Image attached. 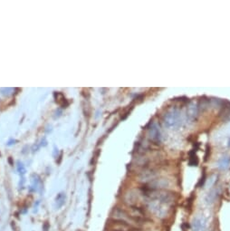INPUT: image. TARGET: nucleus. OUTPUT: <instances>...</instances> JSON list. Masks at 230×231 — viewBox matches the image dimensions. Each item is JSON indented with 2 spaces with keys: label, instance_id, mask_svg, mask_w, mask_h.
Here are the masks:
<instances>
[{
  "label": "nucleus",
  "instance_id": "1",
  "mask_svg": "<svg viewBox=\"0 0 230 231\" xmlns=\"http://www.w3.org/2000/svg\"><path fill=\"white\" fill-rule=\"evenodd\" d=\"M207 224V219L204 217H197L191 223V229L192 231H205Z\"/></svg>",
  "mask_w": 230,
  "mask_h": 231
},
{
  "label": "nucleus",
  "instance_id": "2",
  "mask_svg": "<svg viewBox=\"0 0 230 231\" xmlns=\"http://www.w3.org/2000/svg\"><path fill=\"white\" fill-rule=\"evenodd\" d=\"M169 186V181L167 179L164 178H161V179H153L150 183L149 188L151 189H165Z\"/></svg>",
  "mask_w": 230,
  "mask_h": 231
},
{
  "label": "nucleus",
  "instance_id": "3",
  "mask_svg": "<svg viewBox=\"0 0 230 231\" xmlns=\"http://www.w3.org/2000/svg\"><path fill=\"white\" fill-rule=\"evenodd\" d=\"M179 121V113L176 111H172L167 115H165V124L168 127H174L175 125L178 124Z\"/></svg>",
  "mask_w": 230,
  "mask_h": 231
},
{
  "label": "nucleus",
  "instance_id": "4",
  "mask_svg": "<svg viewBox=\"0 0 230 231\" xmlns=\"http://www.w3.org/2000/svg\"><path fill=\"white\" fill-rule=\"evenodd\" d=\"M150 134L151 140L156 141V143H158L161 139V132H160V131H158V127L155 123H152V125L150 129Z\"/></svg>",
  "mask_w": 230,
  "mask_h": 231
},
{
  "label": "nucleus",
  "instance_id": "5",
  "mask_svg": "<svg viewBox=\"0 0 230 231\" xmlns=\"http://www.w3.org/2000/svg\"><path fill=\"white\" fill-rule=\"evenodd\" d=\"M229 163H230V159L227 158V157H225L223 158L221 161L219 162V164H218V167L222 170H225L226 168L229 167Z\"/></svg>",
  "mask_w": 230,
  "mask_h": 231
},
{
  "label": "nucleus",
  "instance_id": "6",
  "mask_svg": "<svg viewBox=\"0 0 230 231\" xmlns=\"http://www.w3.org/2000/svg\"><path fill=\"white\" fill-rule=\"evenodd\" d=\"M228 146H229V147H230V140H228Z\"/></svg>",
  "mask_w": 230,
  "mask_h": 231
}]
</instances>
